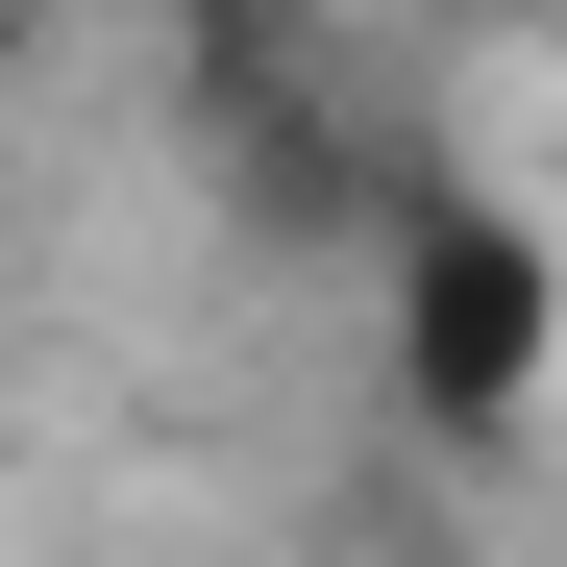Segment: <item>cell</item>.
Here are the masks:
<instances>
[{"label":"cell","mask_w":567,"mask_h":567,"mask_svg":"<svg viewBox=\"0 0 567 567\" xmlns=\"http://www.w3.org/2000/svg\"><path fill=\"white\" fill-rule=\"evenodd\" d=\"M370 370H395L444 444L543 420V370H567V247H543L518 198H468V173H395V198H370Z\"/></svg>","instance_id":"1"},{"label":"cell","mask_w":567,"mask_h":567,"mask_svg":"<svg viewBox=\"0 0 567 567\" xmlns=\"http://www.w3.org/2000/svg\"><path fill=\"white\" fill-rule=\"evenodd\" d=\"M321 25H346V0H173V50H198V74H297Z\"/></svg>","instance_id":"2"},{"label":"cell","mask_w":567,"mask_h":567,"mask_svg":"<svg viewBox=\"0 0 567 567\" xmlns=\"http://www.w3.org/2000/svg\"><path fill=\"white\" fill-rule=\"evenodd\" d=\"M25 25H50V0H0V74H25Z\"/></svg>","instance_id":"3"}]
</instances>
